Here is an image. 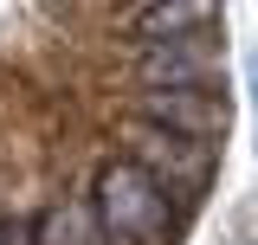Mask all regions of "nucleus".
<instances>
[{"instance_id": "f257e3e1", "label": "nucleus", "mask_w": 258, "mask_h": 245, "mask_svg": "<svg viewBox=\"0 0 258 245\" xmlns=\"http://www.w3.org/2000/svg\"><path fill=\"white\" fill-rule=\"evenodd\" d=\"M97 213L110 239H161L168 232V187L129 155L97 174Z\"/></svg>"}, {"instance_id": "f03ea898", "label": "nucleus", "mask_w": 258, "mask_h": 245, "mask_svg": "<svg viewBox=\"0 0 258 245\" xmlns=\"http://www.w3.org/2000/svg\"><path fill=\"white\" fill-rule=\"evenodd\" d=\"M136 78L149 91H226V45L213 39V26L181 39H149V52L136 58Z\"/></svg>"}, {"instance_id": "7ed1b4c3", "label": "nucleus", "mask_w": 258, "mask_h": 245, "mask_svg": "<svg viewBox=\"0 0 258 245\" xmlns=\"http://www.w3.org/2000/svg\"><path fill=\"white\" fill-rule=\"evenodd\" d=\"M123 136H129V155H136L168 194H200L207 174H213V142H207V136H181V129H168V122H155V116H136Z\"/></svg>"}, {"instance_id": "20e7f679", "label": "nucleus", "mask_w": 258, "mask_h": 245, "mask_svg": "<svg viewBox=\"0 0 258 245\" xmlns=\"http://www.w3.org/2000/svg\"><path fill=\"white\" fill-rule=\"evenodd\" d=\"M142 116L168 122V129H181V136H226V122H232V103L226 91H142Z\"/></svg>"}, {"instance_id": "39448f33", "label": "nucleus", "mask_w": 258, "mask_h": 245, "mask_svg": "<svg viewBox=\"0 0 258 245\" xmlns=\"http://www.w3.org/2000/svg\"><path fill=\"white\" fill-rule=\"evenodd\" d=\"M220 20V0H155L136 13V32L142 39H181V32H200Z\"/></svg>"}, {"instance_id": "423d86ee", "label": "nucleus", "mask_w": 258, "mask_h": 245, "mask_svg": "<svg viewBox=\"0 0 258 245\" xmlns=\"http://www.w3.org/2000/svg\"><path fill=\"white\" fill-rule=\"evenodd\" d=\"M97 226H103V213H97V207H64V213L45 219L39 245H97Z\"/></svg>"}, {"instance_id": "0eeeda50", "label": "nucleus", "mask_w": 258, "mask_h": 245, "mask_svg": "<svg viewBox=\"0 0 258 245\" xmlns=\"http://www.w3.org/2000/svg\"><path fill=\"white\" fill-rule=\"evenodd\" d=\"M245 91H252V122H258V52H245Z\"/></svg>"}]
</instances>
